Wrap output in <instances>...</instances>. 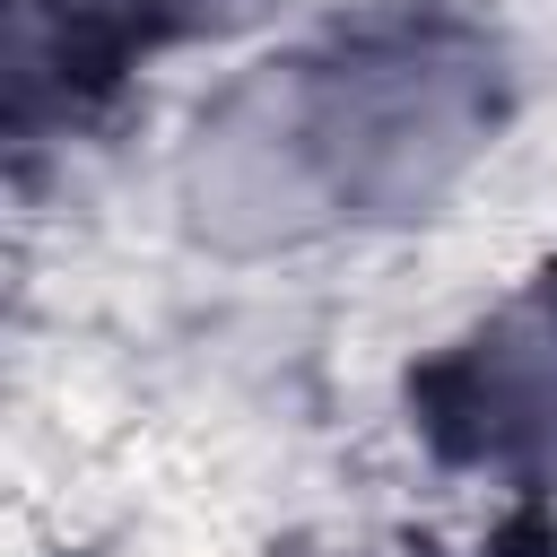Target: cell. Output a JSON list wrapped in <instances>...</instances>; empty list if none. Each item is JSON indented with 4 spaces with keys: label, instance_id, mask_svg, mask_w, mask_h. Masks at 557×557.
<instances>
[{
    "label": "cell",
    "instance_id": "obj_3",
    "mask_svg": "<svg viewBox=\"0 0 557 557\" xmlns=\"http://www.w3.org/2000/svg\"><path fill=\"white\" fill-rule=\"evenodd\" d=\"M470 409L496 444H557V296L505 313L470 357Z\"/></svg>",
    "mask_w": 557,
    "mask_h": 557
},
{
    "label": "cell",
    "instance_id": "obj_1",
    "mask_svg": "<svg viewBox=\"0 0 557 557\" xmlns=\"http://www.w3.org/2000/svg\"><path fill=\"white\" fill-rule=\"evenodd\" d=\"M296 87H305V131L331 174V200H357L383 218L435 200L487 122L479 61L435 35L374 44L322 78H296Z\"/></svg>",
    "mask_w": 557,
    "mask_h": 557
},
{
    "label": "cell",
    "instance_id": "obj_4",
    "mask_svg": "<svg viewBox=\"0 0 557 557\" xmlns=\"http://www.w3.org/2000/svg\"><path fill=\"white\" fill-rule=\"evenodd\" d=\"M191 9H209V17H226V9H252V0H191Z\"/></svg>",
    "mask_w": 557,
    "mask_h": 557
},
{
    "label": "cell",
    "instance_id": "obj_2",
    "mask_svg": "<svg viewBox=\"0 0 557 557\" xmlns=\"http://www.w3.org/2000/svg\"><path fill=\"white\" fill-rule=\"evenodd\" d=\"M191 209L218 244H278V235H305L331 200V174L313 157V131H305V87L296 78H261L244 87L191 148Z\"/></svg>",
    "mask_w": 557,
    "mask_h": 557
}]
</instances>
